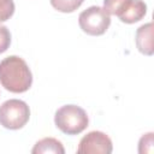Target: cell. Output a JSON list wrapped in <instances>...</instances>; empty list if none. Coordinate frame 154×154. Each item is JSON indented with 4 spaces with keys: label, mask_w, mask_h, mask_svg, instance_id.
<instances>
[{
    "label": "cell",
    "mask_w": 154,
    "mask_h": 154,
    "mask_svg": "<svg viewBox=\"0 0 154 154\" xmlns=\"http://www.w3.org/2000/svg\"><path fill=\"white\" fill-rule=\"evenodd\" d=\"M0 83L11 93H24L32 84V73L24 59L10 55L0 61Z\"/></svg>",
    "instance_id": "obj_1"
},
{
    "label": "cell",
    "mask_w": 154,
    "mask_h": 154,
    "mask_svg": "<svg viewBox=\"0 0 154 154\" xmlns=\"http://www.w3.org/2000/svg\"><path fill=\"white\" fill-rule=\"evenodd\" d=\"M57 128L66 135H78L84 131L89 124L87 112L77 105H65L60 107L54 116Z\"/></svg>",
    "instance_id": "obj_2"
},
{
    "label": "cell",
    "mask_w": 154,
    "mask_h": 154,
    "mask_svg": "<svg viewBox=\"0 0 154 154\" xmlns=\"http://www.w3.org/2000/svg\"><path fill=\"white\" fill-rule=\"evenodd\" d=\"M30 118V108L26 102L10 99L0 106V124L10 130L23 128Z\"/></svg>",
    "instance_id": "obj_3"
},
{
    "label": "cell",
    "mask_w": 154,
    "mask_h": 154,
    "mask_svg": "<svg viewBox=\"0 0 154 154\" xmlns=\"http://www.w3.org/2000/svg\"><path fill=\"white\" fill-rule=\"evenodd\" d=\"M78 24L81 29L91 36H99L106 32L111 24L109 14L100 6H90L79 13Z\"/></svg>",
    "instance_id": "obj_4"
},
{
    "label": "cell",
    "mask_w": 154,
    "mask_h": 154,
    "mask_svg": "<svg viewBox=\"0 0 154 154\" xmlns=\"http://www.w3.org/2000/svg\"><path fill=\"white\" fill-rule=\"evenodd\" d=\"M113 149L111 138L101 131H90L79 141L78 154H109Z\"/></svg>",
    "instance_id": "obj_5"
},
{
    "label": "cell",
    "mask_w": 154,
    "mask_h": 154,
    "mask_svg": "<svg viewBox=\"0 0 154 154\" xmlns=\"http://www.w3.org/2000/svg\"><path fill=\"white\" fill-rule=\"evenodd\" d=\"M136 46L138 51L146 55L153 54V23L141 25L136 31Z\"/></svg>",
    "instance_id": "obj_6"
},
{
    "label": "cell",
    "mask_w": 154,
    "mask_h": 154,
    "mask_svg": "<svg viewBox=\"0 0 154 154\" xmlns=\"http://www.w3.org/2000/svg\"><path fill=\"white\" fill-rule=\"evenodd\" d=\"M147 13V5L142 0H131L126 10L118 17L122 22L132 24L141 20Z\"/></svg>",
    "instance_id": "obj_7"
},
{
    "label": "cell",
    "mask_w": 154,
    "mask_h": 154,
    "mask_svg": "<svg viewBox=\"0 0 154 154\" xmlns=\"http://www.w3.org/2000/svg\"><path fill=\"white\" fill-rule=\"evenodd\" d=\"M32 154H46V153H54V154H64L65 149L60 141L53 138V137H46L36 142L34 146Z\"/></svg>",
    "instance_id": "obj_8"
},
{
    "label": "cell",
    "mask_w": 154,
    "mask_h": 154,
    "mask_svg": "<svg viewBox=\"0 0 154 154\" xmlns=\"http://www.w3.org/2000/svg\"><path fill=\"white\" fill-rule=\"evenodd\" d=\"M131 0H103V10L108 14L119 17L129 6Z\"/></svg>",
    "instance_id": "obj_9"
},
{
    "label": "cell",
    "mask_w": 154,
    "mask_h": 154,
    "mask_svg": "<svg viewBox=\"0 0 154 154\" xmlns=\"http://www.w3.org/2000/svg\"><path fill=\"white\" fill-rule=\"evenodd\" d=\"M49 1L51 5L59 12L70 13L77 10L83 4L84 0H49Z\"/></svg>",
    "instance_id": "obj_10"
},
{
    "label": "cell",
    "mask_w": 154,
    "mask_h": 154,
    "mask_svg": "<svg viewBox=\"0 0 154 154\" xmlns=\"http://www.w3.org/2000/svg\"><path fill=\"white\" fill-rule=\"evenodd\" d=\"M14 13L13 0H0V22H5Z\"/></svg>",
    "instance_id": "obj_11"
},
{
    "label": "cell",
    "mask_w": 154,
    "mask_h": 154,
    "mask_svg": "<svg viewBox=\"0 0 154 154\" xmlns=\"http://www.w3.org/2000/svg\"><path fill=\"white\" fill-rule=\"evenodd\" d=\"M11 43L10 30L5 25H0V54L6 52Z\"/></svg>",
    "instance_id": "obj_12"
},
{
    "label": "cell",
    "mask_w": 154,
    "mask_h": 154,
    "mask_svg": "<svg viewBox=\"0 0 154 154\" xmlns=\"http://www.w3.org/2000/svg\"><path fill=\"white\" fill-rule=\"evenodd\" d=\"M152 144H153V132H148L141 137L138 152L140 153H150L152 152Z\"/></svg>",
    "instance_id": "obj_13"
}]
</instances>
